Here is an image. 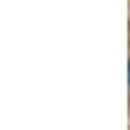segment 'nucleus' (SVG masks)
I'll use <instances>...</instances> for the list:
<instances>
[{"mask_svg":"<svg viewBox=\"0 0 130 130\" xmlns=\"http://www.w3.org/2000/svg\"><path fill=\"white\" fill-rule=\"evenodd\" d=\"M127 78H130V65H127Z\"/></svg>","mask_w":130,"mask_h":130,"instance_id":"1","label":"nucleus"}]
</instances>
